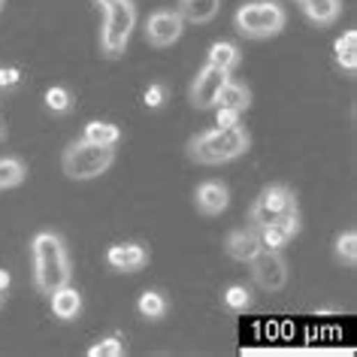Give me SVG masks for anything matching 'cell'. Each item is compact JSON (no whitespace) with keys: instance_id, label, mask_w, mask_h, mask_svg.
<instances>
[{"instance_id":"26","label":"cell","mask_w":357,"mask_h":357,"mask_svg":"<svg viewBox=\"0 0 357 357\" xmlns=\"http://www.w3.org/2000/svg\"><path fill=\"white\" fill-rule=\"evenodd\" d=\"M70 103H73V97H70V91L67 88H49L46 91V106L52 112H67L70 109Z\"/></svg>"},{"instance_id":"32","label":"cell","mask_w":357,"mask_h":357,"mask_svg":"<svg viewBox=\"0 0 357 357\" xmlns=\"http://www.w3.org/2000/svg\"><path fill=\"white\" fill-rule=\"evenodd\" d=\"M3 3H6V0H0V13H3Z\"/></svg>"},{"instance_id":"9","label":"cell","mask_w":357,"mask_h":357,"mask_svg":"<svg viewBox=\"0 0 357 357\" xmlns=\"http://www.w3.org/2000/svg\"><path fill=\"white\" fill-rule=\"evenodd\" d=\"M227 79H230V73H225V70H218L212 64L203 67L191 85V94H188L194 109H212V106H218V94Z\"/></svg>"},{"instance_id":"3","label":"cell","mask_w":357,"mask_h":357,"mask_svg":"<svg viewBox=\"0 0 357 357\" xmlns=\"http://www.w3.org/2000/svg\"><path fill=\"white\" fill-rule=\"evenodd\" d=\"M115 151L112 146H94V142H70L61 155V167H64V176L73 178V182H85V178H97L103 176L106 169L112 167Z\"/></svg>"},{"instance_id":"2","label":"cell","mask_w":357,"mask_h":357,"mask_svg":"<svg viewBox=\"0 0 357 357\" xmlns=\"http://www.w3.org/2000/svg\"><path fill=\"white\" fill-rule=\"evenodd\" d=\"M248 146H252V137H248V130L243 124L212 128L188 139V158L203 167H218V164H227V160L245 155Z\"/></svg>"},{"instance_id":"23","label":"cell","mask_w":357,"mask_h":357,"mask_svg":"<svg viewBox=\"0 0 357 357\" xmlns=\"http://www.w3.org/2000/svg\"><path fill=\"white\" fill-rule=\"evenodd\" d=\"M333 255H336V261L345 264V266H354L357 264V234H354V230H345V234L336 236Z\"/></svg>"},{"instance_id":"5","label":"cell","mask_w":357,"mask_h":357,"mask_svg":"<svg viewBox=\"0 0 357 357\" xmlns=\"http://www.w3.org/2000/svg\"><path fill=\"white\" fill-rule=\"evenodd\" d=\"M106 19H103V31H100V49L103 55L119 58L128 49V40L133 28H137V6L130 0H119V3L106 6Z\"/></svg>"},{"instance_id":"30","label":"cell","mask_w":357,"mask_h":357,"mask_svg":"<svg viewBox=\"0 0 357 357\" xmlns=\"http://www.w3.org/2000/svg\"><path fill=\"white\" fill-rule=\"evenodd\" d=\"M6 288H10V273L0 270V291H6Z\"/></svg>"},{"instance_id":"31","label":"cell","mask_w":357,"mask_h":357,"mask_svg":"<svg viewBox=\"0 0 357 357\" xmlns=\"http://www.w3.org/2000/svg\"><path fill=\"white\" fill-rule=\"evenodd\" d=\"M100 3V10H106V6H112V3H119V0H97Z\"/></svg>"},{"instance_id":"22","label":"cell","mask_w":357,"mask_h":357,"mask_svg":"<svg viewBox=\"0 0 357 357\" xmlns=\"http://www.w3.org/2000/svg\"><path fill=\"white\" fill-rule=\"evenodd\" d=\"M24 176H28L24 160H19V158H0V191L22 185Z\"/></svg>"},{"instance_id":"8","label":"cell","mask_w":357,"mask_h":357,"mask_svg":"<svg viewBox=\"0 0 357 357\" xmlns=\"http://www.w3.org/2000/svg\"><path fill=\"white\" fill-rule=\"evenodd\" d=\"M182 31H185V22L176 10H155L146 22V40H149V46H155V49L173 46V43L182 37Z\"/></svg>"},{"instance_id":"27","label":"cell","mask_w":357,"mask_h":357,"mask_svg":"<svg viewBox=\"0 0 357 357\" xmlns=\"http://www.w3.org/2000/svg\"><path fill=\"white\" fill-rule=\"evenodd\" d=\"M167 100V88L164 85H149L146 88V106H151V109H158L160 103Z\"/></svg>"},{"instance_id":"17","label":"cell","mask_w":357,"mask_h":357,"mask_svg":"<svg viewBox=\"0 0 357 357\" xmlns=\"http://www.w3.org/2000/svg\"><path fill=\"white\" fill-rule=\"evenodd\" d=\"M239 61H243V52H239L234 43H212L209 52H206V64L225 70V73H230V70L239 67Z\"/></svg>"},{"instance_id":"28","label":"cell","mask_w":357,"mask_h":357,"mask_svg":"<svg viewBox=\"0 0 357 357\" xmlns=\"http://www.w3.org/2000/svg\"><path fill=\"white\" fill-rule=\"evenodd\" d=\"M239 115L236 109H227V106H218V128H230V124H239Z\"/></svg>"},{"instance_id":"20","label":"cell","mask_w":357,"mask_h":357,"mask_svg":"<svg viewBox=\"0 0 357 357\" xmlns=\"http://www.w3.org/2000/svg\"><path fill=\"white\" fill-rule=\"evenodd\" d=\"M336 61H339V67L348 70V73H354L357 70V31H345L342 37L336 40Z\"/></svg>"},{"instance_id":"11","label":"cell","mask_w":357,"mask_h":357,"mask_svg":"<svg viewBox=\"0 0 357 357\" xmlns=\"http://www.w3.org/2000/svg\"><path fill=\"white\" fill-rule=\"evenodd\" d=\"M194 203H197V209L203 215H221V212L230 206V191H227V185L209 178V182H203L200 188L194 191Z\"/></svg>"},{"instance_id":"10","label":"cell","mask_w":357,"mask_h":357,"mask_svg":"<svg viewBox=\"0 0 357 357\" xmlns=\"http://www.w3.org/2000/svg\"><path fill=\"white\" fill-rule=\"evenodd\" d=\"M261 248H264V243H261V234H257L255 225L234 230V234L227 236V243H225V252L239 264H248L257 252H261Z\"/></svg>"},{"instance_id":"15","label":"cell","mask_w":357,"mask_h":357,"mask_svg":"<svg viewBox=\"0 0 357 357\" xmlns=\"http://www.w3.org/2000/svg\"><path fill=\"white\" fill-rule=\"evenodd\" d=\"M221 10V0H178V15L182 22H191V24H206L218 15Z\"/></svg>"},{"instance_id":"13","label":"cell","mask_w":357,"mask_h":357,"mask_svg":"<svg viewBox=\"0 0 357 357\" xmlns=\"http://www.w3.org/2000/svg\"><path fill=\"white\" fill-rule=\"evenodd\" d=\"M257 234H261L264 248H284L294 236L300 234V215L284 218V221H273V225H264V227H257Z\"/></svg>"},{"instance_id":"25","label":"cell","mask_w":357,"mask_h":357,"mask_svg":"<svg viewBox=\"0 0 357 357\" xmlns=\"http://www.w3.org/2000/svg\"><path fill=\"white\" fill-rule=\"evenodd\" d=\"M121 354H124V342L119 336H106L88 348V357H121Z\"/></svg>"},{"instance_id":"34","label":"cell","mask_w":357,"mask_h":357,"mask_svg":"<svg viewBox=\"0 0 357 357\" xmlns=\"http://www.w3.org/2000/svg\"><path fill=\"white\" fill-rule=\"evenodd\" d=\"M0 137H3V128H0Z\"/></svg>"},{"instance_id":"29","label":"cell","mask_w":357,"mask_h":357,"mask_svg":"<svg viewBox=\"0 0 357 357\" xmlns=\"http://www.w3.org/2000/svg\"><path fill=\"white\" fill-rule=\"evenodd\" d=\"M19 79H22V73H19L15 67L0 70V88H13V85H19Z\"/></svg>"},{"instance_id":"18","label":"cell","mask_w":357,"mask_h":357,"mask_svg":"<svg viewBox=\"0 0 357 357\" xmlns=\"http://www.w3.org/2000/svg\"><path fill=\"white\" fill-rule=\"evenodd\" d=\"M218 106H227V109L245 112L248 106H252V91H248L243 82H234V79H227L225 88H221V94H218Z\"/></svg>"},{"instance_id":"19","label":"cell","mask_w":357,"mask_h":357,"mask_svg":"<svg viewBox=\"0 0 357 357\" xmlns=\"http://www.w3.org/2000/svg\"><path fill=\"white\" fill-rule=\"evenodd\" d=\"M85 142H94V146H112L121 139V130L115 124H106V121H88L85 124V133H82Z\"/></svg>"},{"instance_id":"4","label":"cell","mask_w":357,"mask_h":357,"mask_svg":"<svg viewBox=\"0 0 357 357\" xmlns=\"http://www.w3.org/2000/svg\"><path fill=\"white\" fill-rule=\"evenodd\" d=\"M284 22H288V13H284V6L273 3V0L245 3L234 15V28L248 40H270L275 33H282Z\"/></svg>"},{"instance_id":"33","label":"cell","mask_w":357,"mask_h":357,"mask_svg":"<svg viewBox=\"0 0 357 357\" xmlns=\"http://www.w3.org/2000/svg\"><path fill=\"white\" fill-rule=\"evenodd\" d=\"M0 303H3V291H0Z\"/></svg>"},{"instance_id":"7","label":"cell","mask_w":357,"mask_h":357,"mask_svg":"<svg viewBox=\"0 0 357 357\" xmlns=\"http://www.w3.org/2000/svg\"><path fill=\"white\" fill-rule=\"evenodd\" d=\"M248 264H252V279L257 288L275 294L288 284V261L282 257L279 248H261Z\"/></svg>"},{"instance_id":"21","label":"cell","mask_w":357,"mask_h":357,"mask_svg":"<svg viewBox=\"0 0 357 357\" xmlns=\"http://www.w3.org/2000/svg\"><path fill=\"white\" fill-rule=\"evenodd\" d=\"M137 309H139V315H142V318L158 321V318H164V315H167L169 303H167L164 294H158V291H142V294H139V300H137Z\"/></svg>"},{"instance_id":"6","label":"cell","mask_w":357,"mask_h":357,"mask_svg":"<svg viewBox=\"0 0 357 357\" xmlns=\"http://www.w3.org/2000/svg\"><path fill=\"white\" fill-rule=\"evenodd\" d=\"M297 212H300L297 194L291 188H284V185H270V188H264L255 197L252 209H248V221L255 227H264V225H273V221L294 218Z\"/></svg>"},{"instance_id":"16","label":"cell","mask_w":357,"mask_h":357,"mask_svg":"<svg viewBox=\"0 0 357 357\" xmlns=\"http://www.w3.org/2000/svg\"><path fill=\"white\" fill-rule=\"evenodd\" d=\"M52 312L61 318V321H76L79 312H82V297H79L76 288H70V284H64V288L52 291Z\"/></svg>"},{"instance_id":"14","label":"cell","mask_w":357,"mask_h":357,"mask_svg":"<svg viewBox=\"0 0 357 357\" xmlns=\"http://www.w3.org/2000/svg\"><path fill=\"white\" fill-rule=\"evenodd\" d=\"M303 15L318 24V28H330V24H336V19L342 15V0H297Z\"/></svg>"},{"instance_id":"1","label":"cell","mask_w":357,"mask_h":357,"mask_svg":"<svg viewBox=\"0 0 357 357\" xmlns=\"http://www.w3.org/2000/svg\"><path fill=\"white\" fill-rule=\"evenodd\" d=\"M31 257H33V282H37V288L43 294L64 288L73 279V264H70L67 245L52 230H43V234L33 236Z\"/></svg>"},{"instance_id":"24","label":"cell","mask_w":357,"mask_h":357,"mask_svg":"<svg viewBox=\"0 0 357 357\" xmlns=\"http://www.w3.org/2000/svg\"><path fill=\"white\" fill-rule=\"evenodd\" d=\"M221 300H225V306H227L230 312H245L248 303H252V294H248L245 284H230Z\"/></svg>"},{"instance_id":"12","label":"cell","mask_w":357,"mask_h":357,"mask_svg":"<svg viewBox=\"0 0 357 357\" xmlns=\"http://www.w3.org/2000/svg\"><path fill=\"white\" fill-rule=\"evenodd\" d=\"M106 264L112 266V270H119V273H137L142 270V266L149 264V252L142 245H112L109 252H106Z\"/></svg>"}]
</instances>
